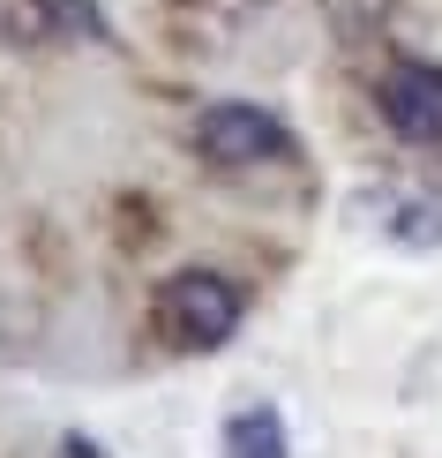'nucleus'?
Segmentation results:
<instances>
[{"mask_svg":"<svg viewBox=\"0 0 442 458\" xmlns=\"http://www.w3.org/2000/svg\"><path fill=\"white\" fill-rule=\"evenodd\" d=\"M240 316H247V293L225 271H203V263H188V271H172L158 285V331L172 338L180 353H225L240 338Z\"/></svg>","mask_w":442,"mask_h":458,"instance_id":"nucleus-1","label":"nucleus"},{"mask_svg":"<svg viewBox=\"0 0 442 458\" xmlns=\"http://www.w3.org/2000/svg\"><path fill=\"white\" fill-rule=\"evenodd\" d=\"M196 150L210 165H271V158H293V128L255 98H210L196 113Z\"/></svg>","mask_w":442,"mask_h":458,"instance_id":"nucleus-2","label":"nucleus"},{"mask_svg":"<svg viewBox=\"0 0 442 458\" xmlns=\"http://www.w3.org/2000/svg\"><path fill=\"white\" fill-rule=\"evenodd\" d=\"M375 113L390 121L397 143H442V61L397 53L375 83Z\"/></svg>","mask_w":442,"mask_h":458,"instance_id":"nucleus-3","label":"nucleus"},{"mask_svg":"<svg viewBox=\"0 0 442 458\" xmlns=\"http://www.w3.org/2000/svg\"><path fill=\"white\" fill-rule=\"evenodd\" d=\"M218 451L225 458H293V428H285L278 406H240V413H225Z\"/></svg>","mask_w":442,"mask_h":458,"instance_id":"nucleus-4","label":"nucleus"},{"mask_svg":"<svg viewBox=\"0 0 442 458\" xmlns=\"http://www.w3.org/2000/svg\"><path fill=\"white\" fill-rule=\"evenodd\" d=\"M397 248H435L442 241V196H397L390 225H382Z\"/></svg>","mask_w":442,"mask_h":458,"instance_id":"nucleus-5","label":"nucleus"},{"mask_svg":"<svg viewBox=\"0 0 442 458\" xmlns=\"http://www.w3.org/2000/svg\"><path fill=\"white\" fill-rule=\"evenodd\" d=\"M61 458H105V451L90 444V436H75V428H68V436H61Z\"/></svg>","mask_w":442,"mask_h":458,"instance_id":"nucleus-6","label":"nucleus"}]
</instances>
